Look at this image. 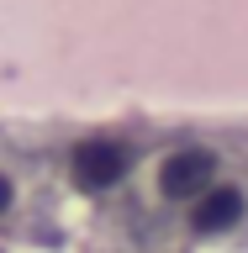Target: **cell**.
Instances as JSON below:
<instances>
[{"label":"cell","instance_id":"277c9868","mask_svg":"<svg viewBox=\"0 0 248 253\" xmlns=\"http://www.w3.org/2000/svg\"><path fill=\"white\" fill-rule=\"evenodd\" d=\"M11 216H16V179L0 169V221H11Z\"/></svg>","mask_w":248,"mask_h":253},{"label":"cell","instance_id":"6da1fadb","mask_svg":"<svg viewBox=\"0 0 248 253\" xmlns=\"http://www.w3.org/2000/svg\"><path fill=\"white\" fill-rule=\"evenodd\" d=\"M63 169L74 179V190L85 195H116V190L138 174V142L116 137V132H95V137H79L63 158Z\"/></svg>","mask_w":248,"mask_h":253},{"label":"cell","instance_id":"3957f363","mask_svg":"<svg viewBox=\"0 0 248 253\" xmlns=\"http://www.w3.org/2000/svg\"><path fill=\"white\" fill-rule=\"evenodd\" d=\"M243 227H248V185H238L227 174L185 206V232L190 237H233Z\"/></svg>","mask_w":248,"mask_h":253},{"label":"cell","instance_id":"7a4b0ae2","mask_svg":"<svg viewBox=\"0 0 248 253\" xmlns=\"http://www.w3.org/2000/svg\"><path fill=\"white\" fill-rule=\"evenodd\" d=\"M217 179H222V153L206 148V142H180L169 153H158V164H153V195L174 211H185Z\"/></svg>","mask_w":248,"mask_h":253}]
</instances>
